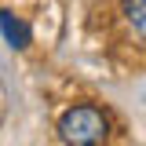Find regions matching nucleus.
Instances as JSON below:
<instances>
[{
	"label": "nucleus",
	"instance_id": "obj_1",
	"mask_svg": "<svg viewBox=\"0 0 146 146\" xmlns=\"http://www.w3.org/2000/svg\"><path fill=\"white\" fill-rule=\"evenodd\" d=\"M106 135H110V124H106V117L95 106H73L58 121V139L62 143H73V146L106 143Z\"/></svg>",
	"mask_w": 146,
	"mask_h": 146
},
{
	"label": "nucleus",
	"instance_id": "obj_2",
	"mask_svg": "<svg viewBox=\"0 0 146 146\" xmlns=\"http://www.w3.org/2000/svg\"><path fill=\"white\" fill-rule=\"evenodd\" d=\"M124 15H128V22H131L135 36H139V40L146 44V0H128Z\"/></svg>",
	"mask_w": 146,
	"mask_h": 146
},
{
	"label": "nucleus",
	"instance_id": "obj_3",
	"mask_svg": "<svg viewBox=\"0 0 146 146\" xmlns=\"http://www.w3.org/2000/svg\"><path fill=\"white\" fill-rule=\"evenodd\" d=\"M0 26H4V33H7V40H11L15 48H26L29 33H26V26H22V22H15L11 15H0Z\"/></svg>",
	"mask_w": 146,
	"mask_h": 146
}]
</instances>
